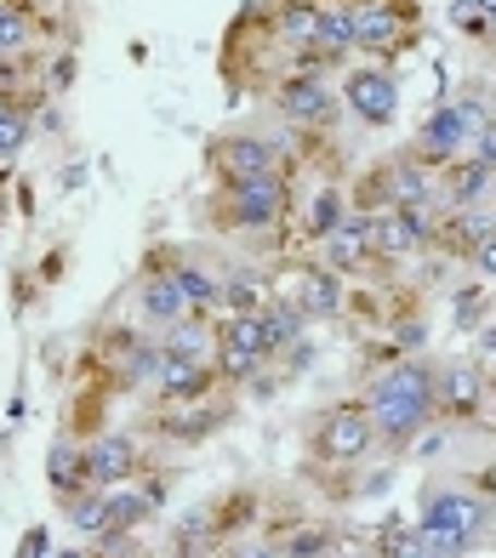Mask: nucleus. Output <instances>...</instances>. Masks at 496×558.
I'll return each mask as SVG.
<instances>
[{
	"label": "nucleus",
	"instance_id": "nucleus-14",
	"mask_svg": "<svg viewBox=\"0 0 496 558\" xmlns=\"http://www.w3.org/2000/svg\"><path fill=\"white\" fill-rule=\"evenodd\" d=\"M211 388H217L211 360H171V353H166V365H160V376H155L160 404H194V399H206Z\"/></svg>",
	"mask_w": 496,
	"mask_h": 558
},
{
	"label": "nucleus",
	"instance_id": "nucleus-38",
	"mask_svg": "<svg viewBox=\"0 0 496 558\" xmlns=\"http://www.w3.org/2000/svg\"><path fill=\"white\" fill-rule=\"evenodd\" d=\"M7 7H17V12H29V17H35V12L46 7V0H7Z\"/></svg>",
	"mask_w": 496,
	"mask_h": 558
},
{
	"label": "nucleus",
	"instance_id": "nucleus-41",
	"mask_svg": "<svg viewBox=\"0 0 496 558\" xmlns=\"http://www.w3.org/2000/svg\"><path fill=\"white\" fill-rule=\"evenodd\" d=\"M480 348H485V353H496V331H485V337H480Z\"/></svg>",
	"mask_w": 496,
	"mask_h": 558
},
{
	"label": "nucleus",
	"instance_id": "nucleus-29",
	"mask_svg": "<svg viewBox=\"0 0 496 558\" xmlns=\"http://www.w3.org/2000/svg\"><path fill=\"white\" fill-rule=\"evenodd\" d=\"M29 35H35V17L0 0V58H17L23 46H29Z\"/></svg>",
	"mask_w": 496,
	"mask_h": 558
},
{
	"label": "nucleus",
	"instance_id": "nucleus-39",
	"mask_svg": "<svg viewBox=\"0 0 496 558\" xmlns=\"http://www.w3.org/2000/svg\"><path fill=\"white\" fill-rule=\"evenodd\" d=\"M52 558H97V553H81V547H69V553H52Z\"/></svg>",
	"mask_w": 496,
	"mask_h": 558
},
{
	"label": "nucleus",
	"instance_id": "nucleus-18",
	"mask_svg": "<svg viewBox=\"0 0 496 558\" xmlns=\"http://www.w3.org/2000/svg\"><path fill=\"white\" fill-rule=\"evenodd\" d=\"M137 314H143L148 325H160V331H166V325L189 319L194 308L183 302V291H178V279H171V268H166V274L155 268V274L143 279V291H137Z\"/></svg>",
	"mask_w": 496,
	"mask_h": 558
},
{
	"label": "nucleus",
	"instance_id": "nucleus-6",
	"mask_svg": "<svg viewBox=\"0 0 496 558\" xmlns=\"http://www.w3.org/2000/svg\"><path fill=\"white\" fill-rule=\"evenodd\" d=\"M319 456H326L331 468L342 462H360V456L377 445V427H371V411L365 399H349V404H331L326 416H319V434H314Z\"/></svg>",
	"mask_w": 496,
	"mask_h": 558
},
{
	"label": "nucleus",
	"instance_id": "nucleus-28",
	"mask_svg": "<svg viewBox=\"0 0 496 558\" xmlns=\"http://www.w3.org/2000/svg\"><path fill=\"white\" fill-rule=\"evenodd\" d=\"M342 217H349V206H342V189H319V194L309 199V240L337 234Z\"/></svg>",
	"mask_w": 496,
	"mask_h": 558
},
{
	"label": "nucleus",
	"instance_id": "nucleus-1",
	"mask_svg": "<svg viewBox=\"0 0 496 558\" xmlns=\"http://www.w3.org/2000/svg\"><path fill=\"white\" fill-rule=\"evenodd\" d=\"M365 411H371V427L377 439L400 456L411 450V439L439 416V399H434V365L428 360H400L388 365L377 383L365 388Z\"/></svg>",
	"mask_w": 496,
	"mask_h": 558
},
{
	"label": "nucleus",
	"instance_id": "nucleus-34",
	"mask_svg": "<svg viewBox=\"0 0 496 558\" xmlns=\"http://www.w3.org/2000/svg\"><path fill=\"white\" fill-rule=\"evenodd\" d=\"M17 120H29V104L12 92H0V125H17Z\"/></svg>",
	"mask_w": 496,
	"mask_h": 558
},
{
	"label": "nucleus",
	"instance_id": "nucleus-25",
	"mask_svg": "<svg viewBox=\"0 0 496 558\" xmlns=\"http://www.w3.org/2000/svg\"><path fill=\"white\" fill-rule=\"evenodd\" d=\"M314 52L326 58H349L354 52V17H349V0H331L326 12H319V35H314Z\"/></svg>",
	"mask_w": 496,
	"mask_h": 558
},
{
	"label": "nucleus",
	"instance_id": "nucleus-31",
	"mask_svg": "<svg viewBox=\"0 0 496 558\" xmlns=\"http://www.w3.org/2000/svg\"><path fill=\"white\" fill-rule=\"evenodd\" d=\"M58 547H52V536H46V524H35V530H23V542H17V558H52Z\"/></svg>",
	"mask_w": 496,
	"mask_h": 558
},
{
	"label": "nucleus",
	"instance_id": "nucleus-23",
	"mask_svg": "<svg viewBox=\"0 0 496 558\" xmlns=\"http://www.w3.org/2000/svg\"><path fill=\"white\" fill-rule=\"evenodd\" d=\"M69 524L81 530V536L92 542H114V524H109V490H81V496H69Z\"/></svg>",
	"mask_w": 496,
	"mask_h": 558
},
{
	"label": "nucleus",
	"instance_id": "nucleus-20",
	"mask_svg": "<svg viewBox=\"0 0 496 558\" xmlns=\"http://www.w3.org/2000/svg\"><path fill=\"white\" fill-rule=\"evenodd\" d=\"M439 189H445V206L451 211H462V206H480V199L491 194V166H480V160H451L445 166V177H439Z\"/></svg>",
	"mask_w": 496,
	"mask_h": 558
},
{
	"label": "nucleus",
	"instance_id": "nucleus-32",
	"mask_svg": "<svg viewBox=\"0 0 496 558\" xmlns=\"http://www.w3.org/2000/svg\"><path fill=\"white\" fill-rule=\"evenodd\" d=\"M468 148H474V160H480V166H491V171H496V120H485Z\"/></svg>",
	"mask_w": 496,
	"mask_h": 558
},
{
	"label": "nucleus",
	"instance_id": "nucleus-13",
	"mask_svg": "<svg viewBox=\"0 0 496 558\" xmlns=\"http://www.w3.org/2000/svg\"><path fill=\"white\" fill-rule=\"evenodd\" d=\"M428 245H434V217L423 206H394L377 217V251H388V257H411V251Z\"/></svg>",
	"mask_w": 496,
	"mask_h": 558
},
{
	"label": "nucleus",
	"instance_id": "nucleus-21",
	"mask_svg": "<svg viewBox=\"0 0 496 558\" xmlns=\"http://www.w3.org/2000/svg\"><path fill=\"white\" fill-rule=\"evenodd\" d=\"M46 485H52L58 496L92 490V485H86V450L74 445V439H58L52 450H46Z\"/></svg>",
	"mask_w": 496,
	"mask_h": 558
},
{
	"label": "nucleus",
	"instance_id": "nucleus-22",
	"mask_svg": "<svg viewBox=\"0 0 496 558\" xmlns=\"http://www.w3.org/2000/svg\"><path fill=\"white\" fill-rule=\"evenodd\" d=\"M160 348L171 353V360H211L217 331H211V325H206L201 314H189V319H178V325H166Z\"/></svg>",
	"mask_w": 496,
	"mask_h": 558
},
{
	"label": "nucleus",
	"instance_id": "nucleus-3",
	"mask_svg": "<svg viewBox=\"0 0 496 558\" xmlns=\"http://www.w3.org/2000/svg\"><path fill=\"white\" fill-rule=\"evenodd\" d=\"M286 199H291V183L286 171H268V177H234L222 183V228H275L286 217Z\"/></svg>",
	"mask_w": 496,
	"mask_h": 558
},
{
	"label": "nucleus",
	"instance_id": "nucleus-16",
	"mask_svg": "<svg viewBox=\"0 0 496 558\" xmlns=\"http://www.w3.org/2000/svg\"><path fill=\"white\" fill-rule=\"evenodd\" d=\"M496 234V206H462V211H451V222L445 228H434V240L445 245V251H457V257H474V245H485Z\"/></svg>",
	"mask_w": 496,
	"mask_h": 558
},
{
	"label": "nucleus",
	"instance_id": "nucleus-37",
	"mask_svg": "<svg viewBox=\"0 0 496 558\" xmlns=\"http://www.w3.org/2000/svg\"><path fill=\"white\" fill-rule=\"evenodd\" d=\"M423 342H428V325H416V319L400 325V348H423Z\"/></svg>",
	"mask_w": 496,
	"mask_h": 558
},
{
	"label": "nucleus",
	"instance_id": "nucleus-7",
	"mask_svg": "<svg viewBox=\"0 0 496 558\" xmlns=\"http://www.w3.org/2000/svg\"><path fill=\"white\" fill-rule=\"evenodd\" d=\"M217 376H229V383H245L252 371L268 365V337H263V319L257 314H229L217 325Z\"/></svg>",
	"mask_w": 496,
	"mask_h": 558
},
{
	"label": "nucleus",
	"instance_id": "nucleus-19",
	"mask_svg": "<svg viewBox=\"0 0 496 558\" xmlns=\"http://www.w3.org/2000/svg\"><path fill=\"white\" fill-rule=\"evenodd\" d=\"M257 319H263V337H268V360H280L286 348H297V342L309 337V319H303V308H297L291 296L263 302V308H257Z\"/></svg>",
	"mask_w": 496,
	"mask_h": 558
},
{
	"label": "nucleus",
	"instance_id": "nucleus-5",
	"mask_svg": "<svg viewBox=\"0 0 496 558\" xmlns=\"http://www.w3.org/2000/svg\"><path fill=\"white\" fill-rule=\"evenodd\" d=\"M491 120V104L485 97H457V104H439L434 114H428V125H423V155L416 160H428V166H451L468 143H474V132Z\"/></svg>",
	"mask_w": 496,
	"mask_h": 558
},
{
	"label": "nucleus",
	"instance_id": "nucleus-9",
	"mask_svg": "<svg viewBox=\"0 0 496 558\" xmlns=\"http://www.w3.org/2000/svg\"><path fill=\"white\" fill-rule=\"evenodd\" d=\"M275 114L291 120V125H309V132H326L342 114V97L326 81H297V74H286L275 86Z\"/></svg>",
	"mask_w": 496,
	"mask_h": 558
},
{
	"label": "nucleus",
	"instance_id": "nucleus-8",
	"mask_svg": "<svg viewBox=\"0 0 496 558\" xmlns=\"http://www.w3.org/2000/svg\"><path fill=\"white\" fill-rule=\"evenodd\" d=\"M342 109L360 125H371V132H383V125H394V114H400V81H394L388 69H354L349 81H342Z\"/></svg>",
	"mask_w": 496,
	"mask_h": 558
},
{
	"label": "nucleus",
	"instance_id": "nucleus-40",
	"mask_svg": "<svg viewBox=\"0 0 496 558\" xmlns=\"http://www.w3.org/2000/svg\"><path fill=\"white\" fill-rule=\"evenodd\" d=\"M485 40H491V46H496V12H491V17H485Z\"/></svg>",
	"mask_w": 496,
	"mask_h": 558
},
{
	"label": "nucleus",
	"instance_id": "nucleus-27",
	"mask_svg": "<svg viewBox=\"0 0 496 558\" xmlns=\"http://www.w3.org/2000/svg\"><path fill=\"white\" fill-rule=\"evenodd\" d=\"M171 279H178V291H183V302H189L194 314L217 308V291H222V279H211L206 268H194V263H178V268H171Z\"/></svg>",
	"mask_w": 496,
	"mask_h": 558
},
{
	"label": "nucleus",
	"instance_id": "nucleus-10",
	"mask_svg": "<svg viewBox=\"0 0 496 558\" xmlns=\"http://www.w3.org/2000/svg\"><path fill=\"white\" fill-rule=\"evenodd\" d=\"M86 450V485L92 490H114V485H126V478L143 468V456H137V439L132 434H97Z\"/></svg>",
	"mask_w": 496,
	"mask_h": 558
},
{
	"label": "nucleus",
	"instance_id": "nucleus-26",
	"mask_svg": "<svg viewBox=\"0 0 496 558\" xmlns=\"http://www.w3.org/2000/svg\"><path fill=\"white\" fill-rule=\"evenodd\" d=\"M222 422H229V411H222V404H189V411H183V422H178V416H160L155 427H160L166 439H183V445H194V439L217 434Z\"/></svg>",
	"mask_w": 496,
	"mask_h": 558
},
{
	"label": "nucleus",
	"instance_id": "nucleus-2",
	"mask_svg": "<svg viewBox=\"0 0 496 558\" xmlns=\"http://www.w3.org/2000/svg\"><path fill=\"white\" fill-rule=\"evenodd\" d=\"M416 524H423L428 536H439L445 547L462 558V553L491 530V501L474 496V490H457V485H428V490H423V513H416Z\"/></svg>",
	"mask_w": 496,
	"mask_h": 558
},
{
	"label": "nucleus",
	"instance_id": "nucleus-42",
	"mask_svg": "<svg viewBox=\"0 0 496 558\" xmlns=\"http://www.w3.org/2000/svg\"><path fill=\"white\" fill-rule=\"evenodd\" d=\"M7 171H12V160H7V155H0V183H7Z\"/></svg>",
	"mask_w": 496,
	"mask_h": 558
},
{
	"label": "nucleus",
	"instance_id": "nucleus-15",
	"mask_svg": "<svg viewBox=\"0 0 496 558\" xmlns=\"http://www.w3.org/2000/svg\"><path fill=\"white\" fill-rule=\"evenodd\" d=\"M434 399L439 416H474L485 399V376L474 365H434Z\"/></svg>",
	"mask_w": 496,
	"mask_h": 558
},
{
	"label": "nucleus",
	"instance_id": "nucleus-35",
	"mask_svg": "<svg viewBox=\"0 0 496 558\" xmlns=\"http://www.w3.org/2000/svg\"><path fill=\"white\" fill-rule=\"evenodd\" d=\"M69 81H74V58H69V52H63V58H58V63H52V74H46V92H63V86H69Z\"/></svg>",
	"mask_w": 496,
	"mask_h": 558
},
{
	"label": "nucleus",
	"instance_id": "nucleus-43",
	"mask_svg": "<svg viewBox=\"0 0 496 558\" xmlns=\"http://www.w3.org/2000/svg\"><path fill=\"white\" fill-rule=\"evenodd\" d=\"M0 217H7V183H0Z\"/></svg>",
	"mask_w": 496,
	"mask_h": 558
},
{
	"label": "nucleus",
	"instance_id": "nucleus-11",
	"mask_svg": "<svg viewBox=\"0 0 496 558\" xmlns=\"http://www.w3.org/2000/svg\"><path fill=\"white\" fill-rule=\"evenodd\" d=\"M211 166L222 183H234V177H268V171H286V155H280V143H268V137H222L211 148Z\"/></svg>",
	"mask_w": 496,
	"mask_h": 558
},
{
	"label": "nucleus",
	"instance_id": "nucleus-12",
	"mask_svg": "<svg viewBox=\"0 0 496 558\" xmlns=\"http://www.w3.org/2000/svg\"><path fill=\"white\" fill-rule=\"evenodd\" d=\"M371 251H377V217H371V211H349V217L337 222V234L319 240V257H326L331 274H354V268H365Z\"/></svg>",
	"mask_w": 496,
	"mask_h": 558
},
{
	"label": "nucleus",
	"instance_id": "nucleus-17",
	"mask_svg": "<svg viewBox=\"0 0 496 558\" xmlns=\"http://www.w3.org/2000/svg\"><path fill=\"white\" fill-rule=\"evenodd\" d=\"M291 302L303 308V319H309V325H314V319H337V314H342V274H331V268H309V274H297Z\"/></svg>",
	"mask_w": 496,
	"mask_h": 558
},
{
	"label": "nucleus",
	"instance_id": "nucleus-24",
	"mask_svg": "<svg viewBox=\"0 0 496 558\" xmlns=\"http://www.w3.org/2000/svg\"><path fill=\"white\" fill-rule=\"evenodd\" d=\"M319 0H286L280 7V17H275V35L286 40V46H297V52H309L314 46V35H319Z\"/></svg>",
	"mask_w": 496,
	"mask_h": 558
},
{
	"label": "nucleus",
	"instance_id": "nucleus-36",
	"mask_svg": "<svg viewBox=\"0 0 496 558\" xmlns=\"http://www.w3.org/2000/svg\"><path fill=\"white\" fill-rule=\"evenodd\" d=\"M474 268H480L485 279H496V234H491L485 245H474Z\"/></svg>",
	"mask_w": 496,
	"mask_h": 558
},
{
	"label": "nucleus",
	"instance_id": "nucleus-4",
	"mask_svg": "<svg viewBox=\"0 0 496 558\" xmlns=\"http://www.w3.org/2000/svg\"><path fill=\"white\" fill-rule=\"evenodd\" d=\"M354 17V52L394 58L416 35V0H349Z\"/></svg>",
	"mask_w": 496,
	"mask_h": 558
},
{
	"label": "nucleus",
	"instance_id": "nucleus-30",
	"mask_svg": "<svg viewBox=\"0 0 496 558\" xmlns=\"http://www.w3.org/2000/svg\"><path fill=\"white\" fill-rule=\"evenodd\" d=\"M280 553L286 558H319V553H331V536H326V530H297Z\"/></svg>",
	"mask_w": 496,
	"mask_h": 558
},
{
	"label": "nucleus",
	"instance_id": "nucleus-33",
	"mask_svg": "<svg viewBox=\"0 0 496 558\" xmlns=\"http://www.w3.org/2000/svg\"><path fill=\"white\" fill-rule=\"evenodd\" d=\"M211 558H275V547H263V542H234V547H217Z\"/></svg>",
	"mask_w": 496,
	"mask_h": 558
}]
</instances>
